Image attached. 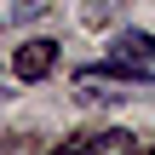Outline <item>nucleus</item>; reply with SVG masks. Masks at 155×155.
<instances>
[{"label":"nucleus","mask_w":155,"mask_h":155,"mask_svg":"<svg viewBox=\"0 0 155 155\" xmlns=\"http://www.w3.org/2000/svg\"><path fill=\"white\" fill-rule=\"evenodd\" d=\"M52 63H58V40H46V35L23 40V46L12 52V75H17V81H46Z\"/></svg>","instance_id":"nucleus-1"},{"label":"nucleus","mask_w":155,"mask_h":155,"mask_svg":"<svg viewBox=\"0 0 155 155\" xmlns=\"http://www.w3.org/2000/svg\"><path fill=\"white\" fill-rule=\"evenodd\" d=\"M35 150H40L35 138H6V144H0V155H35Z\"/></svg>","instance_id":"nucleus-4"},{"label":"nucleus","mask_w":155,"mask_h":155,"mask_svg":"<svg viewBox=\"0 0 155 155\" xmlns=\"http://www.w3.org/2000/svg\"><path fill=\"white\" fill-rule=\"evenodd\" d=\"M109 58L115 63H127V69H138V75H150L155 81V40L144 35V29H127L115 46H109Z\"/></svg>","instance_id":"nucleus-2"},{"label":"nucleus","mask_w":155,"mask_h":155,"mask_svg":"<svg viewBox=\"0 0 155 155\" xmlns=\"http://www.w3.org/2000/svg\"><path fill=\"white\" fill-rule=\"evenodd\" d=\"M63 155H138V138H132L127 127H115V132H86V138H75Z\"/></svg>","instance_id":"nucleus-3"},{"label":"nucleus","mask_w":155,"mask_h":155,"mask_svg":"<svg viewBox=\"0 0 155 155\" xmlns=\"http://www.w3.org/2000/svg\"><path fill=\"white\" fill-rule=\"evenodd\" d=\"M0 98H6V92H0Z\"/></svg>","instance_id":"nucleus-5"}]
</instances>
